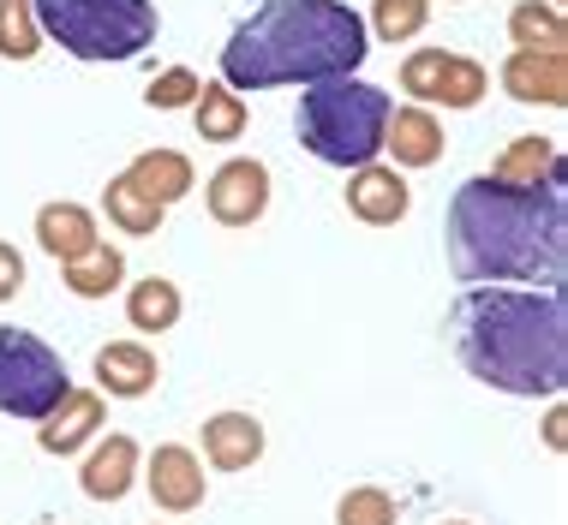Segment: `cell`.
Wrapping results in <instances>:
<instances>
[{"instance_id": "obj_27", "label": "cell", "mask_w": 568, "mask_h": 525, "mask_svg": "<svg viewBox=\"0 0 568 525\" xmlns=\"http://www.w3.org/2000/svg\"><path fill=\"white\" fill-rule=\"evenodd\" d=\"M402 519V507L383 484H353L342 502H335V525H395Z\"/></svg>"}, {"instance_id": "obj_6", "label": "cell", "mask_w": 568, "mask_h": 525, "mask_svg": "<svg viewBox=\"0 0 568 525\" xmlns=\"http://www.w3.org/2000/svg\"><path fill=\"white\" fill-rule=\"evenodd\" d=\"M67 389H72L67 359H60L42 334L0 322V412H7V419L37 424L42 412L60 406V394H67Z\"/></svg>"}, {"instance_id": "obj_17", "label": "cell", "mask_w": 568, "mask_h": 525, "mask_svg": "<svg viewBox=\"0 0 568 525\" xmlns=\"http://www.w3.org/2000/svg\"><path fill=\"white\" fill-rule=\"evenodd\" d=\"M126 179L150 197V204L174 209L180 197H192L197 167H192V156H180V150H162V144H156V150H138L132 167H126Z\"/></svg>"}, {"instance_id": "obj_3", "label": "cell", "mask_w": 568, "mask_h": 525, "mask_svg": "<svg viewBox=\"0 0 568 525\" xmlns=\"http://www.w3.org/2000/svg\"><path fill=\"white\" fill-rule=\"evenodd\" d=\"M365 54H372V37L347 0H264L227 37L222 84L252 96V90L275 84L347 79V72H359Z\"/></svg>"}, {"instance_id": "obj_5", "label": "cell", "mask_w": 568, "mask_h": 525, "mask_svg": "<svg viewBox=\"0 0 568 525\" xmlns=\"http://www.w3.org/2000/svg\"><path fill=\"white\" fill-rule=\"evenodd\" d=\"M42 37H54L72 60L109 66V60H138L156 42L162 12L156 0H30Z\"/></svg>"}, {"instance_id": "obj_32", "label": "cell", "mask_w": 568, "mask_h": 525, "mask_svg": "<svg viewBox=\"0 0 568 525\" xmlns=\"http://www.w3.org/2000/svg\"><path fill=\"white\" fill-rule=\"evenodd\" d=\"M443 525H473V519H443Z\"/></svg>"}, {"instance_id": "obj_23", "label": "cell", "mask_w": 568, "mask_h": 525, "mask_svg": "<svg viewBox=\"0 0 568 525\" xmlns=\"http://www.w3.org/2000/svg\"><path fill=\"white\" fill-rule=\"evenodd\" d=\"M102 209H109V222H114L126 239H150V234H156V227L168 222V209L150 204V197L138 192L126 174H114L109 185H102Z\"/></svg>"}, {"instance_id": "obj_26", "label": "cell", "mask_w": 568, "mask_h": 525, "mask_svg": "<svg viewBox=\"0 0 568 525\" xmlns=\"http://www.w3.org/2000/svg\"><path fill=\"white\" fill-rule=\"evenodd\" d=\"M0 54L7 60H37L42 54V24L30 0H0Z\"/></svg>"}, {"instance_id": "obj_31", "label": "cell", "mask_w": 568, "mask_h": 525, "mask_svg": "<svg viewBox=\"0 0 568 525\" xmlns=\"http://www.w3.org/2000/svg\"><path fill=\"white\" fill-rule=\"evenodd\" d=\"M545 447H550V454H562V447H568V412L562 406L545 412Z\"/></svg>"}, {"instance_id": "obj_15", "label": "cell", "mask_w": 568, "mask_h": 525, "mask_svg": "<svg viewBox=\"0 0 568 525\" xmlns=\"http://www.w3.org/2000/svg\"><path fill=\"white\" fill-rule=\"evenodd\" d=\"M97 382L109 400H144L162 382V364L144 341H109L97 352Z\"/></svg>"}, {"instance_id": "obj_19", "label": "cell", "mask_w": 568, "mask_h": 525, "mask_svg": "<svg viewBox=\"0 0 568 525\" xmlns=\"http://www.w3.org/2000/svg\"><path fill=\"white\" fill-rule=\"evenodd\" d=\"M245 96L240 90H227L222 79L216 84H197V102H192V126L204 144H240L245 137Z\"/></svg>"}, {"instance_id": "obj_13", "label": "cell", "mask_w": 568, "mask_h": 525, "mask_svg": "<svg viewBox=\"0 0 568 525\" xmlns=\"http://www.w3.org/2000/svg\"><path fill=\"white\" fill-rule=\"evenodd\" d=\"M503 90L527 107H568V54H545V49H509L503 60Z\"/></svg>"}, {"instance_id": "obj_22", "label": "cell", "mask_w": 568, "mask_h": 525, "mask_svg": "<svg viewBox=\"0 0 568 525\" xmlns=\"http://www.w3.org/2000/svg\"><path fill=\"white\" fill-rule=\"evenodd\" d=\"M509 42H515V49L568 54V24H562V7H550V0H515V7H509Z\"/></svg>"}, {"instance_id": "obj_9", "label": "cell", "mask_w": 568, "mask_h": 525, "mask_svg": "<svg viewBox=\"0 0 568 525\" xmlns=\"http://www.w3.org/2000/svg\"><path fill=\"white\" fill-rule=\"evenodd\" d=\"M102 430H109V394L102 389H67L60 406L37 419V447L54 460H72V454H84Z\"/></svg>"}, {"instance_id": "obj_29", "label": "cell", "mask_w": 568, "mask_h": 525, "mask_svg": "<svg viewBox=\"0 0 568 525\" xmlns=\"http://www.w3.org/2000/svg\"><path fill=\"white\" fill-rule=\"evenodd\" d=\"M443 60H449V49H413V54L402 60V90H407L413 102L432 107V90H437V79H443Z\"/></svg>"}, {"instance_id": "obj_21", "label": "cell", "mask_w": 568, "mask_h": 525, "mask_svg": "<svg viewBox=\"0 0 568 525\" xmlns=\"http://www.w3.org/2000/svg\"><path fill=\"white\" fill-rule=\"evenodd\" d=\"M60 281H67L72 299H109V292L126 281V251L109 239H97L79 262H60Z\"/></svg>"}, {"instance_id": "obj_14", "label": "cell", "mask_w": 568, "mask_h": 525, "mask_svg": "<svg viewBox=\"0 0 568 525\" xmlns=\"http://www.w3.org/2000/svg\"><path fill=\"white\" fill-rule=\"evenodd\" d=\"M204 460L216 472H245V466H257L264 460V424L252 419V412H216V419H204Z\"/></svg>"}, {"instance_id": "obj_12", "label": "cell", "mask_w": 568, "mask_h": 525, "mask_svg": "<svg viewBox=\"0 0 568 525\" xmlns=\"http://www.w3.org/2000/svg\"><path fill=\"white\" fill-rule=\"evenodd\" d=\"M138 466H144V454H138V442L126 430H114V436H97L84 447V466H79V490L90 502H126L132 484H138Z\"/></svg>"}, {"instance_id": "obj_2", "label": "cell", "mask_w": 568, "mask_h": 525, "mask_svg": "<svg viewBox=\"0 0 568 525\" xmlns=\"http://www.w3.org/2000/svg\"><path fill=\"white\" fill-rule=\"evenodd\" d=\"M449 347L497 394L557 400L568 389V311L550 287H467L449 305Z\"/></svg>"}, {"instance_id": "obj_28", "label": "cell", "mask_w": 568, "mask_h": 525, "mask_svg": "<svg viewBox=\"0 0 568 525\" xmlns=\"http://www.w3.org/2000/svg\"><path fill=\"white\" fill-rule=\"evenodd\" d=\"M144 102L156 107V114H180V107H192V102H197V72H192V66L156 72V79H150V90H144Z\"/></svg>"}, {"instance_id": "obj_18", "label": "cell", "mask_w": 568, "mask_h": 525, "mask_svg": "<svg viewBox=\"0 0 568 525\" xmlns=\"http://www.w3.org/2000/svg\"><path fill=\"white\" fill-rule=\"evenodd\" d=\"M490 179L503 185H562V150L557 137H539V132H520L503 144V156L490 162Z\"/></svg>"}, {"instance_id": "obj_30", "label": "cell", "mask_w": 568, "mask_h": 525, "mask_svg": "<svg viewBox=\"0 0 568 525\" xmlns=\"http://www.w3.org/2000/svg\"><path fill=\"white\" fill-rule=\"evenodd\" d=\"M19 292H24V257H19V245L0 239V305L19 299Z\"/></svg>"}, {"instance_id": "obj_7", "label": "cell", "mask_w": 568, "mask_h": 525, "mask_svg": "<svg viewBox=\"0 0 568 525\" xmlns=\"http://www.w3.org/2000/svg\"><path fill=\"white\" fill-rule=\"evenodd\" d=\"M270 167L257 156H227L204 185V209L216 227H257L270 215Z\"/></svg>"}, {"instance_id": "obj_8", "label": "cell", "mask_w": 568, "mask_h": 525, "mask_svg": "<svg viewBox=\"0 0 568 525\" xmlns=\"http://www.w3.org/2000/svg\"><path fill=\"white\" fill-rule=\"evenodd\" d=\"M144 490H150V502H156L162 514H197V507H204V496H210V477H204L197 447H186V442L150 447V460H144Z\"/></svg>"}, {"instance_id": "obj_11", "label": "cell", "mask_w": 568, "mask_h": 525, "mask_svg": "<svg viewBox=\"0 0 568 525\" xmlns=\"http://www.w3.org/2000/svg\"><path fill=\"white\" fill-rule=\"evenodd\" d=\"M449 137H443V120L432 114L425 102H407V107H389V126H383V156L402 174H419V167H437Z\"/></svg>"}, {"instance_id": "obj_16", "label": "cell", "mask_w": 568, "mask_h": 525, "mask_svg": "<svg viewBox=\"0 0 568 525\" xmlns=\"http://www.w3.org/2000/svg\"><path fill=\"white\" fill-rule=\"evenodd\" d=\"M97 239H102L97 234V215H90L84 204H72V197H54V204L37 209V245L54 262H79Z\"/></svg>"}, {"instance_id": "obj_4", "label": "cell", "mask_w": 568, "mask_h": 525, "mask_svg": "<svg viewBox=\"0 0 568 525\" xmlns=\"http://www.w3.org/2000/svg\"><path fill=\"white\" fill-rule=\"evenodd\" d=\"M389 96H383L377 84H365V79H317V84H305V96H300V114H294V126H300V144L312 150L317 162H329V167H365V162H377L383 156V126H389Z\"/></svg>"}, {"instance_id": "obj_10", "label": "cell", "mask_w": 568, "mask_h": 525, "mask_svg": "<svg viewBox=\"0 0 568 525\" xmlns=\"http://www.w3.org/2000/svg\"><path fill=\"white\" fill-rule=\"evenodd\" d=\"M413 209V185L402 167L389 162H365V167H347V215L365 227H395L407 222Z\"/></svg>"}, {"instance_id": "obj_24", "label": "cell", "mask_w": 568, "mask_h": 525, "mask_svg": "<svg viewBox=\"0 0 568 525\" xmlns=\"http://www.w3.org/2000/svg\"><path fill=\"white\" fill-rule=\"evenodd\" d=\"M425 24H432V0H372L365 37H377V42H389V49H402V42L425 37Z\"/></svg>"}, {"instance_id": "obj_20", "label": "cell", "mask_w": 568, "mask_h": 525, "mask_svg": "<svg viewBox=\"0 0 568 525\" xmlns=\"http://www.w3.org/2000/svg\"><path fill=\"white\" fill-rule=\"evenodd\" d=\"M180 317H186V299L168 275H144V281L126 287V322L138 334H168Z\"/></svg>"}, {"instance_id": "obj_25", "label": "cell", "mask_w": 568, "mask_h": 525, "mask_svg": "<svg viewBox=\"0 0 568 525\" xmlns=\"http://www.w3.org/2000/svg\"><path fill=\"white\" fill-rule=\"evenodd\" d=\"M485 90H490V72L473 54H455L449 49V60H443V79L432 90V107H479Z\"/></svg>"}, {"instance_id": "obj_1", "label": "cell", "mask_w": 568, "mask_h": 525, "mask_svg": "<svg viewBox=\"0 0 568 525\" xmlns=\"http://www.w3.org/2000/svg\"><path fill=\"white\" fill-rule=\"evenodd\" d=\"M449 269L460 281H520L562 292L568 197L562 185H503L473 174L449 197Z\"/></svg>"}]
</instances>
